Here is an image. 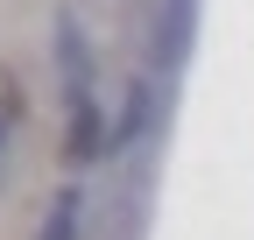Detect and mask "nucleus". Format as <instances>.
I'll use <instances>...</instances> for the list:
<instances>
[{
    "instance_id": "3",
    "label": "nucleus",
    "mask_w": 254,
    "mask_h": 240,
    "mask_svg": "<svg viewBox=\"0 0 254 240\" xmlns=\"http://www.w3.org/2000/svg\"><path fill=\"white\" fill-rule=\"evenodd\" d=\"M148 127V85H134V92H127V106H120V120H113V148H127Z\"/></svg>"
},
{
    "instance_id": "2",
    "label": "nucleus",
    "mask_w": 254,
    "mask_h": 240,
    "mask_svg": "<svg viewBox=\"0 0 254 240\" xmlns=\"http://www.w3.org/2000/svg\"><path fill=\"white\" fill-rule=\"evenodd\" d=\"M57 64H64V92H92V50H85V36H78V21L64 14L57 21Z\"/></svg>"
},
{
    "instance_id": "1",
    "label": "nucleus",
    "mask_w": 254,
    "mask_h": 240,
    "mask_svg": "<svg viewBox=\"0 0 254 240\" xmlns=\"http://www.w3.org/2000/svg\"><path fill=\"white\" fill-rule=\"evenodd\" d=\"M64 156H71V163H99V156H113V134H106L99 106H92V92H78V99H71V127H64Z\"/></svg>"
},
{
    "instance_id": "4",
    "label": "nucleus",
    "mask_w": 254,
    "mask_h": 240,
    "mask_svg": "<svg viewBox=\"0 0 254 240\" xmlns=\"http://www.w3.org/2000/svg\"><path fill=\"white\" fill-rule=\"evenodd\" d=\"M78 191H64L57 205H50V219H43V240H78Z\"/></svg>"
}]
</instances>
